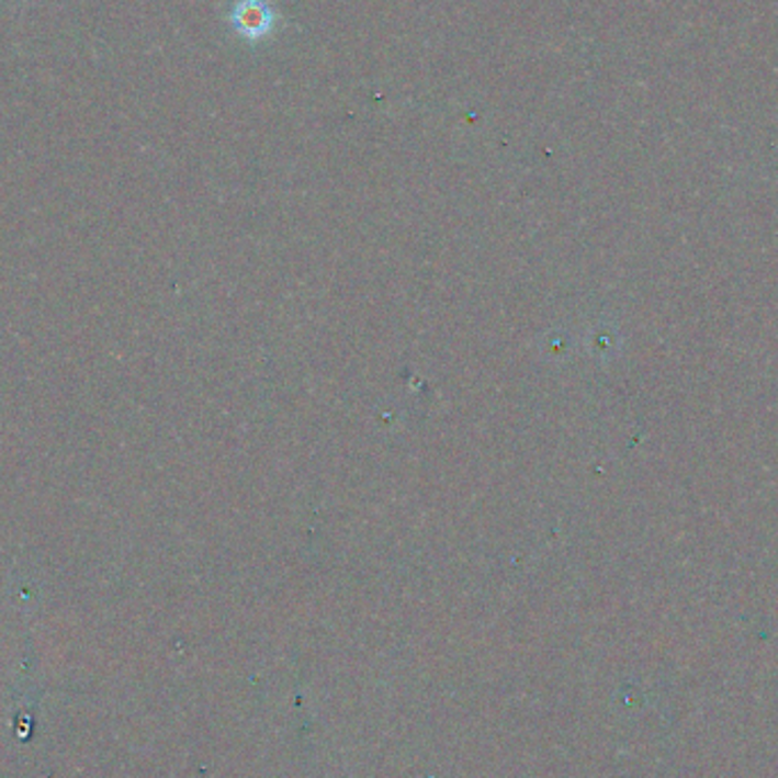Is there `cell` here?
<instances>
[{
    "label": "cell",
    "instance_id": "6da1fadb",
    "mask_svg": "<svg viewBox=\"0 0 778 778\" xmlns=\"http://www.w3.org/2000/svg\"><path fill=\"white\" fill-rule=\"evenodd\" d=\"M228 19L235 33L251 44L267 40L275 27V12L267 0H237Z\"/></svg>",
    "mask_w": 778,
    "mask_h": 778
}]
</instances>
